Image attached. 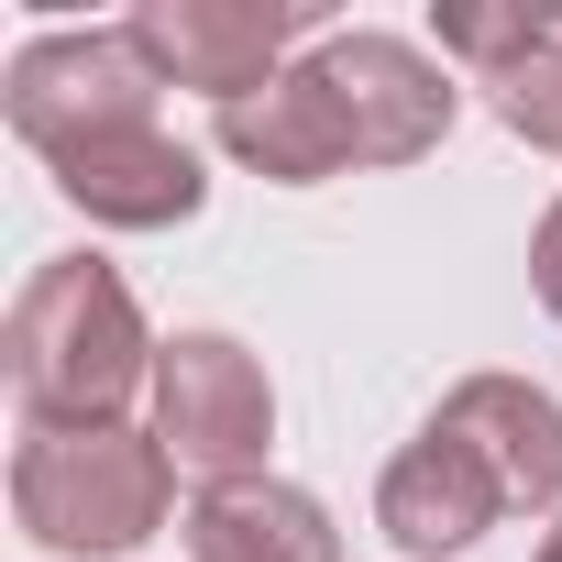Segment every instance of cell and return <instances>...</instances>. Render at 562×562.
<instances>
[{"label":"cell","instance_id":"obj_1","mask_svg":"<svg viewBox=\"0 0 562 562\" xmlns=\"http://www.w3.org/2000/svg\"><path fill=\"white\" fill-rule=\"evenodd\" d=\"M12 397L34 430H89V419H122L133 386H155V331L133 310V288L100 265V254H45L12 299Z\"/></svg>","mask_w":562,"mask_h":562},{"label":"cell","instance_id":"obj_2","mask_svg":"<svg viewBox=\"0 0 562 562\" xmlns=\"http://www.w3.org/2000/svg\"><path fill=\"white\" fill-rule=\"evenodd\" d=\"M166 496H177L166 441L155 430H122V419L23 430V452H12V518L56 562H122V551H144L166 529Z\"/></svg>","mask_w":562,"mask_h":562},{"label":"cell","instance_id":"obj_3","mask_svg":"<svg viewBox=\"0 0 562 562\" xmlns=\"http://www.w3.org/2000/svg\"><path fill=\"white\" fill-rule=\"evenodd\" d=\"M155 441H166V463L177 474H199V485H243V474H265V441H276V386H265V364L232 342V331H177L166 353H155Z\"/></svg>","mask_w":562,"mask_h":562},{"label":"cell","instance_id":"obj_4","mask_svg":"<svg viewBox=\"0 0 562 562\" xmlns=\"http://www.w3.org/2000/svg\"><path fill=\"white\" fill-rule=\"evenodd\" d=\"M166 78L144 67V45L111 23V34H34L12 56V133L56 166L67 144L89 133H122V122H155Z\"/></svg>","mask_w":562,"mask_h":562},{"label":"cell","instance_id":"obj_5","mask_svg":"<svg viewBox=\"0 0 562 562\" xmlns=\"http://www.w3.org/2000/svg\"><path fill=\"white\" fill-rule=\"evenodd\" d=\"M122 34L144 45V67L166 89H210L232 111V100H254V89L288 78L276 56L310 34V12H299V0H144Z\"/></svg>","mask_w":562,"mask_h":562},{"label":"cell","instance_id":"obj_6","mask_svg":"<svg viewBox=\"0 0 562 562\" xmlns=\"http://www.w3.org/2000/svg\"><path fill=\"white\" fill-rule=\"evenodd\" d=\"M321 89H331V111H342V144H353V166H419L441 133H452V78L408 45V34H331L321 56Z\"/></svg>","mask_w":562,"mask_h":562},{"label":"cell","instance_id":"obj_7","mask_svg":"<svg viewBox=\"0 0 562 562\" xmlns=\"http://www.w3.org/2000/svg\"><path fill=\"white\" fill-rule=\"evenodd\" d=\"M507 518V474L430 408V430L386 463V485H375V529L397 540V551H474L485 529Z\"/></svg>","mask_w":562,"mask_h":562},{"label":"cell","instance_id":"obj_8","mask_svg":"<svg viewBox=\"0 0 562 562\" xmlns=\"http://www.w3.org/2000/svg\"><path fill=\"white\" fill-rule=\"evenodd\" d=\"M56 188H67L89 221H111V232H166V221H188V210L210 199L199 155H188L166 122H122V133L67 144V155H56Z\"/></svg>","mask_w":562,"mask_h":562},{"label":"cell","instance_id":"obj_9","mask_svg":"<svg viewBox=\"0 0 562 562\" xmlns=\"http://www.w3.org/2000/svg\"><path fill=\"white\" fill-rule=\"evenodd\" d=\"M221 155H232V166H254V177H276V188H321V177H342V166H353L342 111H331V89H321V67H310V56L276 78V89H254V100H232V111H221Z\"/></svg>","mask_w":562,"mask_h":562},{"label":"cell","instance_id":"obj_10","mask_svg":"<svg viewBox=\"0 0 562 562\" xmlns=\"http://www.w3.org/2000/svg\"><path fill=\"white\" fill-rule=\"evenodd\" d=\"M188 562H342V529H331V507L310 485L243 474V485H199Z\"/></svg>","mask_w":562,"mask_h":562},{"label":"cell","instance_id":"obj_11","mask_svg":"<svg viewBox=\"0 0 562 562\" xmlns=\"http://www.w3.org/2000/svg\"><path fill=\"white\" fill-rule=\"evenodd\" d=\"M441 419L507 474V507H562V397L529 375H463Z\"/></svg>","mask_w":562,"mask_h":562},{"label":"cell","instance_id":"obj_12","mask_svg":"<svg viewBox=\"0 0 562 562\" xmlns=\"http://www.w3.org/2000/svg\"><path fill=\"white\" fill-rule=\"evenodd\" d=\"M529 288H540V310L562 321V199L540 210V232H529Z\"/></svg>","mask_w":562,"mask_h":562},{"label":"cell","instance_id":"obj_13","mask_svg":"<svg viewBox=\"0 0 562 562\" xmlns=\"http://www.w3.org/2000/svg\"><path fill=\"white\" fill-rule=\"evenodd\" d=\"M529 562H562V529H551V540H540V551H529Z\"/></svg>","mask_w":562,"mask_h":562}]
</instances>
